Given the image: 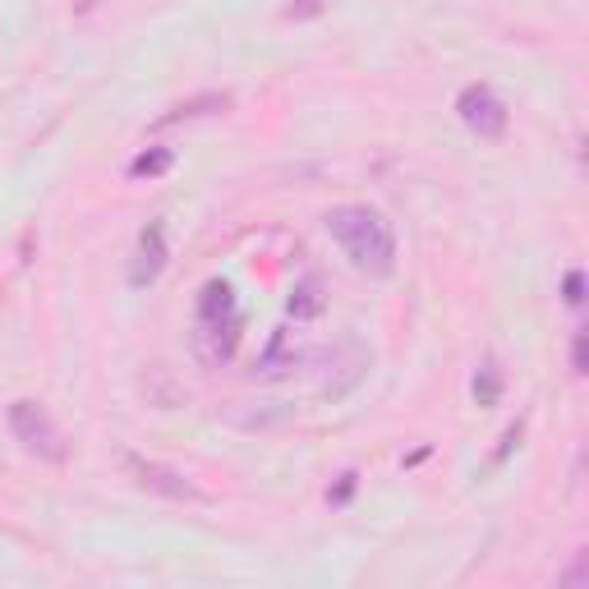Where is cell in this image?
I'll return each mask as SVG.
<instances>
[{
	"mask_svg": "<svg viewBox=\"0 0 589 589\" xmlns=\"http://www.w3.org/2000/svg\"><path fill=\"white\" fill-rule=\"evenodd\" d=\"M585 580H589V553H576V567L562 576V585H567V589H580Z\"/></svg>",
	"mask_w": 589,
	"mask_h": 589,
	"instance_id": "e0dca14e",
	"label": "cell"
},
{
	"mask_svg": "<svg viewBox=\"0 0 589 589\" xmlns=\"http://www.w3.org/2000/svg\"><path fill=\"white\" fill-rule=\"evenodd\" d=\"M176 166V152L171 148H148V152H138L134 161H129V176L134 180H157V176H166Z\"/></svg>",
	"mask_w": 589,
	"mask_h": 589,
	"instance_id": "8fae6325",
	"label": "cell"
},
{
	"mask_svg": "<svg viewBox=\"0 0 589 589\" xmlns=\"http://www.w3.org/2000/svg\"><path fill=\"white\" fill-rule=\"evenodd\" d=\"M516 442H520V424H512V429H507V438H502V446H497V461H507Z\"/></svg>",
	"mask_w": 589,
	"mask_h": 589,
	"instance_id": "ac0fdd59",
	"label": "cell"
},
{
	"mask_svg": "<svg viewBox=\"0 0 589 589\" xmlns=\"http://www.w3.org/2000/svg\"><path fill=\"white\" fill-rule=\"evenodd\" d=\"M304 359H308V350L295 341V332L291 327H276L267 350H263V359H259V374L263 378H286L291 369H299Z\"/></svg>",
	"mask_w": 589,
	"mask_h": 589,
	"instance_id": "8992f818",
	"label": "cell"
},
{
	"mask_svg": "<svg viewBox=\"0 0 589 589\" xmlns=\"http://www.w3.org/2000/svg\"><path fill=\"white\" fill-rule=\"evenodd\" d=\"M323 6H327V0H291L286 19H314V14H323Z\"/></svg>",
	"mask_w": 589,
	"mask_h": 589,
	"instance_id": "2e32d148",
	"label": "cell"
},
{
	"mask_svg": "<svg viewBox=\"0 0 589 589\" xmlns=\"http://www.w3.org/2000/svg\"><path fill=\"white\" fill-rule=\"evenodd\" d=\"M323 308H327L323 282H318V276H299V282L291 286V318L295 323H308V318H318Z\"/></svg>",
	"mask_w": 589,
	"mask_h": 589,
	"instance_id": "30bf717a",
	"label": "cell"
},
{
	"mask_svg": "<svg viewBox=\"0 0 589 589\" xmlns=\"http://www.w3.org/2000/svg\"><path fill=\"white\" fill-rule=\"evenodd\" d=\"M166 267V227L161 221H148L138 231V244H134V263H129V286L134 291H148Z\"/></svg>",
	"mask_w": 589,
	"mask_h": 589,
	"instance_id": "5b68a950",
	"label": "cell"
},
{
	"mask_svg": "<svg viewBox=\"0 0 589 589\" xmlns=\"http://www.w3.org/2000/svg\"><path fill=\"white\" fill-rule=\"evenodd\" d=\"M227 318H235V286L221 282V276H212V282L199 291V327L227 323Z\"/></svg>",
	"mask_w": 589,
	"mask_h": 589,
	"instance_id": "ba28073f",
	"label": "cell"
},
{
	"mask_svg": "<svg viewBox=\"0 0 589 589\" xmlns=\"http://www.w3.org/2000/svg\"><path fill=\"white\" fill-rule=\"evenodd\" d=\"M93 6H97V0H74V10H78V14H88Z\"/></svg>",
	"mask_w": 589,
	"mask_h": 589,
	"instance_id": "d6986e66",
	"label": "cell"
},
{
	"mask_svg": "<svg viewBox=\"0 0 589 589\" xmlns=\"http://www.w3.org/2000/svg\"><path fill=\"white\" fill-rule=\"evenodd\" d=\"M10 433H14V442L23 446V452L38 456V461L61 465L70 456V442H65L61 424H55L42 401H14L10 406Z\"/></svg>",
	"mask_w": 589,
	"mask_h": 589,
	"instance_id": "7a4b0ae2",
	"label": "cell"
},
{
	"mask_svg": "<svg viewBox=\"0 0 589 589\" xmlns=\"http://www.w3.org/2000/svg\"><path fill=\"white\" fill-rule=\"evenodd\" d=\"M502 401V369H497V359L488 355L480 364V374H474V406H497Z\"/></svg>",
	"mask_w": 589,
	"mask_h": 589,
	"instance_id": "7c38bea8",
	"label": "cell"
},
{
	"mask_svg": "<svg viewBox=\"0 0 589 589\" xmlns=\"http://www.w3.org/2000/svg\"><path fill=\"white\" fill-rule=\"evenodd\" d=\"M456 116H461V125L470 129V134H480V138H502L507 134V125H512V111H507V102H502L488 83H470V88H461V97H456Z\"/></svg>",
	"mask_w": 589,
	"mask_h": 589,
	"instance_id": "3957f363",
	"label": "cell"
},
{
	"mask_svg": "<svg viewBox=\"0 0 589 589\" xmlns=\"http://www.w3.org/2000/svg\"><path fill=\"white\" fill-rule=\"evenodd\" d=\"M562 299L571 304V308H580L585 304V272L576 267V272H567V282H562Z\"/></svg>",
	"mask_w": 589,
	"mask_h": 589,
	"instance_id": "5bb4252c",
	"label": "cell"
},
{
	"mask_svg": "<svg viewBox=\"0 0 589 589\" xmlns=\"http://www.w3.org/2000/svg\"><path fill=\"white\" fill-rule=\"evenodd\" d=\"M231 111V93H199L189 102H176L171 111H161L152 120V129H171V125H185V120H203V116H227Z\"/></svg>",
	"mask_w": 589,
	"mask_h": 589,
	"instance_id": "52a82bcc",
	"label": "cell"
},
{
	"mask_svg": "<svg viewBox=\"0 0 589 589\" xmlns=\"http://www.w3.org/2000/svg\"><path fill=\"white\" fill-rule=\"evenodd\" d=\"M355 480H359L355 470H346V474H341V484H336V488L327 493V502H332V507H346V502L355 497Z\"/></svg>",
	"mask_w": 589,
	"mask_h": 589,
	"instance_id": "9a60e30c",
	"label": "cell"
},
{
	"mask_svg": "<svg viewBox=\"0 0 589 589\" xmlns=\"http://www.w3.org/2000/svg\"><path fill=\"white\" fill-rule=\"evenodd\" d=\"M120 465H125V474H129L138 488H148V493H157V497H171V502H203V488H199V484L185 480L180 470L161 465V461H148V456H138V452H125Z\"/></svg>",
	"mask_w": 589,
	"mask_h": 589,
	"instance_id": "277c9868",
	"label": "cell"
},
{
	"mask_svg": "<svg viewBox=\"0 0 589 589\" xmlns=\"http://www.w3.org/2000/svg\"><path fill=\"white\" fill-rule=\"evenodd\" d=\"M327 235L346 249L350 267L369 272V276H391L397 272V231L378 208H364V203H341L323 217Z\"/></svg>",
	"mask_w": 589,
	"mask_h": 589,
	"instance_id": "6da1fadb",
	"label": "cell"
},
{
	"mask_svg": "<svg viewBox=\"0 0 589 589\" xmlns=\"http://www.w3.org/2000/svg\"><path fill=\"white\" fill-rule=\"evenodd\" d=\"M571 374H589V332H576V341H571Z\"/></svg>",
	"mask_w": 589,
	"mask_h": 589,
	"instance_id": "4fadbf2b",
	"label": "cell"
},
{
	"mask_svg": "<svg viewBox=\"0 0 589 589\" xmlns=\"http://www.w3.org/2000/svg\"><path fill=\"white\" fill-rule=\"evenodd\" d=\"M235 346H240V314H235V318H227V323H208V327L199 332V350H203V359H208V364L231 359V355H235Z\"/></svg>",
	"mask_w": 589,
	"mask_h": 589,
	"instance_id": "9c48e42d",
	"label": "cell"
}]
</instances>
